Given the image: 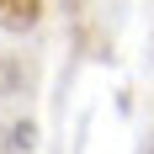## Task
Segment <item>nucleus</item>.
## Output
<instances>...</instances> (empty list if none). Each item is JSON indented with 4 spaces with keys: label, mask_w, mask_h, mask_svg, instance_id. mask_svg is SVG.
I'll return each mask as SVG.
<instances>
[{
    "label": "nucleus",
    "mask_w": 154,
    "mask_h": 154,
    "mask_svg": "<svg viewBox=\"0 0 154 154\" xmlns=\"http://www.w3.org/2000/svg\"><path fill=\"white\" fill-rule=\"evenodd\" d=\"M37 11H43V0H0V27L27 32L32 21H37Z\"/></svg>",
    "instance_id": "nucleus-1"
}]
</instances>
